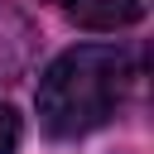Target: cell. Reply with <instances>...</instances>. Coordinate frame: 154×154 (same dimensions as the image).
I'll list each match as a JSON object with an SVG mask.
<instances>
[{
  "label": "cell",
  "instance_id": "obj_1",
  "mask_svg": "<svg viewBox=\"0 0 154 154\" xmlns=\"http://www.w3.org/2000/svg\"><path fill=\"white\" fill-rule=\"evenodd\" d=\"M130 87V53L116 43H77L38 77V120L53 140L91 135L116 116Z\"/></svg>",
  "mask_w": 154,
  "mask_h": 154
},
{
  "label": "cell",
  "instance_id": "obj_2",
  "mask_svg": "<svg viewBox=\"0 0 154 154\" xmlns=\"http://www.w3.org/2000/svg\"><path fill=\"white\" fill-rule=\"evenodd\" d=\"M67 5V14H72V24H82V29H125V24H135L140 14H144V0H63Z\"/></svg>",
  "mask_w": 154,
  "mask_h": 154
},
{
  "label": "cell",
  "instance_id": "obj_3",
  "mask_svg": "<svg viewBox=\"0 0 154 154\" xmlns=\"http://www.w3.org/2000/svg\"><path fill=\"white\" fill-rule=\"evenodd\" d=\"M19 135H24V125H19L14 106L0 101V154H14V149H19Z\"/></svg>",
  "mask_w": 154,
  "mask_h": 154
}]
</instances>
